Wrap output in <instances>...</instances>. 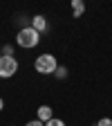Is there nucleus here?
Masks as SVG:
<instances>
[{
	"label": "nucleus",
	"mask_w": 112,
	"mask_h": 126,
	"mask_svg": "<svg viewBox=\"0 0 112 126\" xmlns=\"http://www.w3.org/2000/svg\"><path fill=\"white\" fill-rule=\"evenodd\" d=\"M31 27H34V29L38 32V34H45L50 25H47V18H45V16L36 14V16H31Z\"/></svg>",
	"instance_id": "20e7f679"
},
{
	"label": "nucleus",
	"mask_w": 112,
	"mask_h": 126,
	"mask_svg": "<svg viewBox=\"0 0 112 126\" xmlns=\"http://www.w3.org/2000/svg\"><path fill=\"white\" fill-rule=\"evenodd\" d=\"M2 108H5V99H2V97H0V110H2Z\"/></svg>",
	"instance_id": "f8f14e48"
},
{
	"label": "nucleus",
	"mask_w": 112,
	"mask_h": 126,
	"mask_svg": "<svg viewBox=\"0 0 112 126\" xmlns=\"http://www.w3.org/2000/svg\"><path fill=\"white\" fill-rule=\"evenodd\" d=\"M18 72V61L16 56H0V79H11Z\"/></svg>",
	"instance_id": "7ed1b4c3"
},
{
	"label": "nucleus",
	"mask_w": 112,
	"mask_h": 126,
	"mask_svg": "<svg viewBox=\"0 0 112 126\" xmlns=\"http://www.w3.org/2000/svg\"><path fill=\"white\" fill-rule=\"evenodd\" d=\"M54 77H56V79H61V81H63V79H67V68H65V65H58V68H56V72H54Z\"/></svg>",
	"instance_id": "0eeeda50"
},
{
	"label": "nucleus",
	"mask_w": 112,
	"mask_h": 126,
	"mask_svg": "<svg viewBox=\"0 0 112 126\" xmlns=\"http://www.w3.org/2000/svg\"><path fill=\"white\" fill-rule=\"evenodd\" d=\"M2 54H5V56H13V45H5Z\"/></svg>",
	"instance_id": "9d476101"
},
{
	"label": "nucleus",
	"mask_w": 112,
	"mask_h": 126,
	"mask_svg": "<svg viewBox=\"0 0 112 126\" xmlns=\"http://www.w3.org/2000/svg\"><path fill=\"white\" fill-rule=\"evenodd\" d=\"M56 68H58V61L54 54H38L34 61V70L38 74H54Z\"/></svg>",
	"instance_id": "f03ea898"
},
{
	"label": "nucleus",
	"mask_w": 112,
	"mask_h": 126,
	"mask_svg": "<svg viewBox=\"0 0 112 126\" xmlns=\"http://www.w3.org/2000/svg\"><path fill=\"white\" fill-rule=\"evenodd\" d=\"M52 117H54V110H52V106L43 104V106H38V108H36V119H40L43 124H45V122H50Z\"/></svg>",
	"instance_id": "39448f33"
},
{
	"label": "nucleus",
	"mask_w": 112,
	"mask_h": 126,
	"mask_svg": "<svg viewBox=\"0 0 112 126\" xmlns=\"http://www.w3.org/2000/svg\"><path fill=\"white\" fill-rule=\"evenodd\" d=\"M25 126H45V124H43L40 119H31V122H27Z\"/></svg>",
	"instance_id": "9b49d317"
},
{
	"label": "nucleus",
	"mask_w": 112,
	"mask_h": 126,
	"mask_svg": "<svg viewBox=\"0 0 112 126\" xmlns=\"http://www.w3.org/2000/svg\"><path fill=\"white\" fill-rule=\"evenodd\" d=\"M40 43V34L34 29V27H20L18 34H16V45L23 47V50H34V47H38Z\"/></svg>",
	"instance_id": "f257e3e1"
},
{
	"label": "nucleus",
	"mask_w": 112,
	"mask_h": 126,
	"mask_svg": "<svg viewBox=\"0 0 112 126\" xmlns=\"http://www.w3.org/2000/svg\"><path fill=\"white\" fill-rule=\"evenodd\" d=\"M97 126H112V119H110V117H101V119L97 122Z\"/></svg>",
	"instance_id": "1a4fd4ad"
},
{
	"label": "nucleus",
	"mask_w": 112,
	"mask_h": 126,
	"mask_svg": "<svg viewBox=\"0 0 112 126\" xmlns=\"http://www.w3.org/2000/svg\"><path fill=\"white\" fill-rule=\"evenodd\" d=\"M45 126H67L63 119H58V117H52L50 122H45Z\"/></svg>",
	"instance_id": "6e6552de"
},
{
	"label": "nucleus",
	"mask_w": 112,
	"mask_h": 126,
	"mask_svg": "<svg viewBox=\"0 0 112 126\" xmlns=\"http://www.w3.org/2000/svg\"><path fill=\"white\" fill-rule=\"evenodd\" d=\"M70 7H72V16L74 18H81L85 14V0H70Z\"/></svg>",
	"instance_id": "423d86ee"
},
{
	"label": "nucleus",
	"mask_w": 112,
	"mask_h": 126,
	"mask_svg": "<svg viewBox=\"0 0 112 126\" xmlns=\"http://www.w3.org/2000/svg\"><path fill=\"white\" fill-rule=\"evenodd\" d=\"M0 56H2V47H0Z\"/></svg>",
	"instance_id": "ddd939ff"
}]
</instances>
